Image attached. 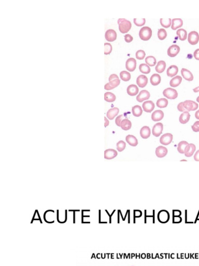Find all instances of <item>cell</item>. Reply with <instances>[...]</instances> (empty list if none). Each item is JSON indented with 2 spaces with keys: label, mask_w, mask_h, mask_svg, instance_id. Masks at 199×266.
I'll return each mask as SVG.
<instances>
[{
  "label": "cell",
  "mask_w": 199,
  "mask_h": 266,
  "mask_svg": "<svg viewBox=\"0 0 199 266\" xmlns=\"http://www.w3.org/2000/svg\"><path fill=\"white\" fill-rule=\"evenodd\" d=\"M160 22L161 25L164 28H169L172 25V20L171 18H168V19L161 18L160 20Z\"/></svg>",
  "instance_id": "obj_39"
},
{
  "label": "cell",
  "mask_w": 199,
  "mask_h": 266,
  "mask_svg": "<svg viewBox=\"0 0 199 266\" xmlns=\"http://www.w3.org/2000/svg\"><path fill=\"white\" fill-rule=\"evenodd\" d=\"M122 117H123V115L121 114V115L118 116L116 118L115 123L118 127H120V123H121L122 120Z\"/></svg>",
  "instance_id": "obj_49"
},
{
  "label": "cell",
  "mask_w": 199,
  "mask_h": 266,
  "mask_svg": "<svg viewBox=\"0 0 199 266\" xmlns=\"http://www.w3.org/2000/svg\"><path fill=\"white\" fill-rule=\"evenodd\" d=\"M193 92H194V93H197V92H199V86H197V87H196V88H194V89H193Z\"/></svg>",
  "instance_id": "obj_56"
},
{
  "label": "cell",
  "mask_w": 199,
  "mask_h": 266,
  "mask_svg": "<svg viewBox=\"0 0 199 266\" xmlns=\"http://www.w3.org/2000/svg\"><path fill=\"white\" fill-rule=\"evenodd\" d=\"M189 143L186 141H181L178 144L177 151L181 154H184L185 149Z\"/></svg>",
  "instance_id": "obj_37"
},
{
  "label": "cell",
  "mask_w": 199,
  "mask_h": 266,
  "mask_svg": "<svg viewBox=\"0 0 199 266\" xmlns=\"http://www.w3.org/2000/svg\"><path fill=\"white\" fill-rule=\"evenodd\" d=\"M112 49L113 48L110 43H105L104 44V54H110L112 52Z\"/></svg>",
  "instance_id": "obj_45"
},
{
  "label": "cell",
  "mask_w": 199,
  "mask_h": 266,
  "mask_svg": "<svg viewBox=\"0 0 199 266\" xmlns=\"http://www.w3.org/2000/svg\"><path fill=\"white\" fill-rule=\"evenodd\" d=\"M193 56L196 60H199V48L196 49V51H194Z\"/></svg>",
  "instance_id": "obj_51"
},
{
  "label": "cell",
  "mask_w": 199,
  "mask_h": 266,
  "mask_svg": "<svg viewBox=\"0 0 199 266\" xmlns=\"http://www.w3.org/2000/svg\"><path fill=\"white\" fill-rule=\"evenodd\" d=\"M184 106L186 110L189 112L197 110L199 105L197 102L193 100H187L184 102Z\"/></svg>",
  "instance_id": "obj_4"
},
{
  "label": "cell",
  "mask_w": 199,
  "mask_h": 266,
  "mask_svg": "<svg viewBox=\"0 0 199 266\" xmlns=\"http://www.w3.org/2000/svg\"><path fill=\"white\" fill-rule=\"evenodd\" d=\"M116 97L115 95L111 92H106L104 94V100L108 102H113L115 101Z\"/></svg>",
  "instance_id": "obj_34"
},
{
  "label": "cell",
  "mask_w": 199,
  "mask_h": 266,
  "mask_svg": "<svg viewBox=\"0 0 199 266\" xmlns=\"http://www.w3.org/2000/svg\"><path fill=\"white\" fill-rule=\"evenodd\" d=\"M118 155V153L115 150L109 149L104 151V158L105 159L112 160L116 158Z\"/></svg>",
  "instance_id": "obj_16"
},
{
  "label": "cell",
  "mask_w": 199,
  "mask_h": 266,
  "mask_svg": "<svg viewBox=\"0 0 199 266\" xmlns=\"http://www.w3.org/2000/svg\"><path fill=\"white\" fill-rule=\"evenodd\" d=\"M105 38L108 42L115 41L117 39V33L114 30H107L105 32Z\"/></svg>",
  "instance_id": "obj_9"
},
{
  "label": "cell",
  "mask_w": 199,
  "mask_h": 266,
  "mask_svg": "<svg viewBox=\"0 0 199 266\" xmlns=\"http://www.w3.org/2000/svg\"><path fill=\"white\" fill-rule=\"evenodd\" d=\"M117 149L119 152H122L124 151V150L125 149V147H126V143L125 141L123 140H120L117 143Z\"/></svg>",
  "instance_id": "obj_43"
},
{
  "label": "cell",
  "mask_w": 199,
  "mask_h": 266,
  "mask_svg": "<svg viewBox=\"0 0 199 266\" xmlns=\"http://www.w3.org/2000/svg\"><path fill=\"white\" fill-rule=\"evenodd\" d=\"M176 35L179 37V39L181 41H185L187 38V31L184 29H179L176 32Z\"/></svg>",
  "instance_id": "obj_32"
},
{
  "label": "cell",
  "mask_w": 199,
  "mask_h": 266,
  "mask_svg": "<svg viewBox=\"0 0 199 266\" xmlns=\"http://www.w3.org/2000/svg\"><path fill=\"white\" fill-rule=\"evenodd\" d=\"M141 210H134V217H137V218H138V217H140L141 216Z\"/></svg>",
  "instance_id": "obj_50"
},
{
  "label": "cell",
  "mask_w": 199,
  "mask_h": 266,
  "mask_svg": "<svg viewBox=\"0 0 199 266\" xmlns=\"http://www.w3.org/2000/svg\"><path fill=\"white\" fill-rule=\"evenodd\" d=\"M157 106L160 108H165L168 105V100L166 98H160L157 101Z\"/></svg>",
  "instance_id": "obj_36"
},
{
  "label": "cell",
  "mask_w": 199,
  "mask_h": 266,
  "mask_svg": "<svg viewBox=\"0 0 199 266\" xmlns=\"http://www.w3.org/2000/svg\"><path fill=\"white\" fill-rule=\"evenodd\" d=\"M168 150L165 147L159 146L156 149V155L158 158H162L166 156Z\"/></svg>",
  "instance_id": "obj_19"
},
{
  "label": "cell",
  "mask_w": 199,
  "mask_h": 266,
  "mask_svg": "<svg viewBox=\"0 0 199 266\" xmlns=\"http://www.w3.org/2000/svg\"><path fill=\"white\" fill-rule=\"evenodd\" d=\"M125 140L127 143L131 146L136 147L138 145V140L133 135H127L125 137Z\"/></svg>",
  "instance_id": "obj_27"
},
{
  "label": "cell",
  "mask_w": 199,
  "mask_h": 266,
  "mask_svg": "<svg viewBox=\"0 0 199 266\" xmlns=\"http://www.w3.org/2000/svg\"><path fill=\"white\" fill-rule=\"evenodd\" d=\"M182 81V77L177 76L173 77L169 82V85L172 87H177L181 84Z\"/></svg>",
  "instance_id": "obj_28"
},
{
  "label": "cell",
  "mask_w": 199,
  "mask_h": 266,
  "mask_svg": "<svg viewBox=\"0 0 199 266\" xmlns=\"http://www.w3.org/2000/svg\"><path fill=\"white\" fill-rule=\"evenodd\" d=\"M120 83V80L119 79H115L105 84L104 86V89L105 90H112L117 87L119 85Z\"/></svg>",
  "instance_id": "obj_17"
},
{
  "label": "cell",
  "mask_w": 199,
  "mask_h": 266,
  "mask_svg": "<svg viewBox=\"0 0 199 266\" xmlns=\"http://www.w3.org/2000/svg\"><path fill=\"white\" fill-rule=\"evenodd\" d=\"M120 77L123 81L128 82L131 79V74L128 71H122L120 73Z\"/></svg>",
  "instance_id": "obj_38"
},
{
  "label": "cell",
  "mask_w": 199,
  "mask_h": 266,
  "mask_svg": "<svg viewBox=\"0 0 199 266\" xmlns=\"http://www.w3.org/2000/svg\"><path fill=\"white\" fill-rule=\"evenodd\" d=\"M177 109L180 112H184L187 111L184 106V102H181L178 105Z\"/></svg>",
  "instance_id": "obj_47"
},
{
  "label": "cell",
  "mask_w": 199,
  "mask_h": 266,
  "mask_svg": "<svg viewBox=\"0 0 199 266\" xmlns=\"http://www.w3.org/2000/svg\"><path fill=\"white\" fill-rule=\"evenodd\" d=\"M166 68V63L165 61L160 60L158 62L156 67V71L157 73H162L165 71Z\"/></svg>",
  "instance_id": "obj_29"
},
{
  "label": "cell",
  "mask_w": 199,
  "mask_h": 266,
  "mask_svg": "<svg viewBox=\"0 0 199 266\" xmlns=\"http://www.w3.org/2000/svg\"><path fill=\"white\" fill-rule=\"evenodd\" d=\"M145 63L147 64H148L149 67H153L156 64V59L153 56H148L145 58Z\"/></svg>",
  "instance_id": "obj_35"
},
{
  "label": "cell",
  "mask_w": 199,
  "mask_h": 266,
  "mask_svg": "<svg viewBox=\"0 0 199 266\" xmlns=\"http://www.w3.org/2000/svg\"><path fill=\"white\" fill-rule=\"evenodd\" d=\"M188 41L191 45L197 44L199 41V33L194 31L190 32L188 36Z\"/></svg>",
  "instance_id": "obj_5"
},
{
  "label": "cell",
  "mask_w": 199,
  "mask_h": 266,
  "mask_svg": "<svg viewBox=\"0 0 199 266\" xmlns=\"http://www.w3.org/2000/svg\"><path fill=\"white\" fill-rule=\"evenodd\" d=\"M132 112L134 117H139L143 114V110L140 106H134L132 108Z\"/></svg>",
  "instance_id": "obj_33"
},
{
  "label": "cell",
  "mask_w": 199,
  "mask_h": 266,
  "mask_svg": "<svg viewBox=\"0 0 199 266\" xmlns=\"http://www.w3.org/2000/svg\"><path fill=\"white\" fill-rule=\"evenodd\" d=\"M178 73V68L175 65H172L168 68L166 71V74L169 77H174Z\"/></svg>",
  "instance_id": "obj_22"
},
{
  "label": "cell",
  "mask_w": 199,
  "mask_h": 266,
  "mask_svg": "<svg viewBox=\"0 0 199 266\" xmlns=\"http://www.w3.org/2000/svg\"><path fill=\"white\" fill-rule=\"evenodd\" d=\"M158 38L160 40L165 39L167 36V32L164 29H160L158 31Z\"/></svg>",
  "instance_id": "obj_41"
},
{
  "label": "cell",
  "mask_w": 199,
  "mask_h": 266,
  "mask_svg": "<svg viewBox=\"0 0 199 266\" xmlns=\"http://www.w3.org/2000/svg\"><path fill=\"white\" fill-rule=\"evenodd\" d=\"M137 83L139 87L144 88L147 85L148 78L145 75H140L137 78Z\"/></svg>",
  "instance_id": "obj_14"
},
{
  "label": "cell",
  "mask_w": 199,
  "mask_h": 266,
  "mask_svg": "<svg viewBox=\"0 0 199 266\" xmlns=\"http://www.w3.org/2000/svg\"><path fill=\"white\" fill-rule=\"evenodd\" d=\"M104 120H105V127H107L108 125H109V121L108 119H107V118L105 117L104 118Z\"/></svg>",
  "instance_id": "obj_54"
},
{
  "label": "cell",
  "mask_w": 199,
  "mask_h": 266,
  "mask_svg": "<svg viewBox=\"0 0 199 266\" xmlns=\"http://www.w3.org/2000/svg\"><path fill=\"white\" fill-rule=\"evenodd\" d=\"M194 160L197 162H199V150L195 153L194 155Z\"/></svg>",
  "instance_id": "obj_53"
},
{
  "label": "cell",
  "mask_w": 199,
  "mask_h": 266,
  "mask_svg": "<svg viewBox=\"0 0 199 266\" xmlns=\"http://www.w3.org/2000/svg\"><path fill=\"white\" fill-rule=\"evenodd\" d=\"M191 128L194 132H199V121H196L193 125L191 126Z\"/></svg>",
  "instance_id": "obj_46"
},
{
  "label": "cell",
  "mask_w": 199,
  "mask_h": 266,
  "mask_svg": "<svg viewBox=\"0 0 199 266\" xmlns=\"http://www.w3.org/2000/svg\"><path fill=\"white\" fill-rule=\"evenodd\" d=\"M143 109L147 113H150L151 112L153 111V109L155 108V104L153 102L149 100V101H146L144 102L143 105Z\"/></svg>",
  "instance_id": "obj_18"
},
{
  "label": "cell",
  "mask_w": 199,
  "mask_h": 266,
  "mask_svg": "<svg viewBox=\"0 0 199 266\" xmlns=\"http://www.w3.org/2000/svg\"><path fill=\"white\" fill-rule=\"evenodd\" d=\"M119 112V110L117 107H114L113 108L110 109L108 110L106 114L107 118L110 120H113V118L118 114Z\"/></svg>",
  "instance_id": "obj_24"
},
{
  "label": "cell",
  "mask_w": 199,
  "mask_h": 266,
  "mask_svg": "<svg viewBox=\"0 0 199 266\" xmlns=\"http://www.w3.org/2000/svg\"><path fill=\"white\" fill-rule=\"evenodd\" d=\"M180 52V48L177 45H172L168 49V56L171 57H174L177 56Z\"/></svg>",
  "instance_id": "obj_10"
},
{
  "label": "cell",
  "mask_w": 199,
  "mask_h": 266,
  "mask_svg": "<svg viewBox=\"0 0 199 266\" xmlns=\"http://www.w3.org/2000/svg\"><path fill=\"white\" fill-rule=\"evenodd\" d=\"M151 134V131L149 127L147 126L143 127L140 130V135L143 139H147L149 137Z\"/></svg>",
  "instance_id": "obj_25"
},
{
  "label": "cell",
  "mask_w": 199,
  "mask_h": 266,
  "mask_svg": "<svg viewBox=\"0 0 199 266\" xmlns=\"http://www.w3.org/2000/svg\"><path fill=\"white\" fill-rule=\"evenodd\" d=\"M173 135L170 133H166L160 138V142L162 145L167 146L170 144L173 140Z\"/></svg>",
  "instance_id": "obj_6"
},
{
  "label": "cell",
  "mask_w": 199,
  "mask_h": 266,
  "mask_svg": "<svg viewBox=\"0 0 199 266\" xmlns=\"http://www.w3.org/2000/svg\"><path fill=\"white\" fill-rule=\"evenodd\" d=\"M146 56V53L143 50H138L136 52L135 56L137 59L138 60H143L144 59Z\"/></svg>",
  "instance_id": "obj_44"
},
{
  "label": "cell",
  "mask_w": 199,
  "mask_h": 266,
  "mask_svg": "<svg viewBox=\"0 0 199 266\" xmlns=\"http://www.w3.org/2000/svg\"><path fill=\"white\" fill-rule=\"evenodd\" d=\"M161 77L159 74H157V73L153 74L150 77V83L151 85L153 86L159 85L161 82Z\"/></svg>",
  "instance_id": "obj_31"
},
{
  "label": "cell",
  "mask_w": 199,
  "mask_h": 266,
  "mask_svg": "<svg viewBox=\"0 0 199 266\" xmlns=\"http://www.w3.org/2000/svg\"><path fill=\"white\" fill-rule=\"evenodd\" d=\"M120 127L124 131H128L131 128V122L127 118L124 119L122 120L121 122L120 123Z\"/></svg>",
  "instance_id": "obj_30"
},
{
  "label": "cell",
  "mask_w": 199,
  "mask_h": 266,
  "mask_svg": "<svg viewBox=\"0 0 199 266\" xmlns=\"http://www.w3.org/2000/svg\"><path fill=\"white\" fill-rule=\"evenodd\" d=\"M125 67L129 72H133L137 68V60L133 58H130L125 63Z\"/></svg>",
  "instance_id": "obj_8"
},
{
  "label": "cell",
  "mask_w": 199,
  "mask_h": 266,
  "mask_svg": "<svg viewBox=\"0 0 199 266\" xmlns=\"http://www.w3.org/2000/svg\"><path fill=\"white\" fill-rule=\"evenodd\" d=\"M164 118V113L162 110H156L151 114V119L154 122L161 121Z\"/></svg>",
  "instance_id": "obj_15"
},
{
  "label": "cell",
  "mask_w": 199,
  "mask_h": 266,
  "mask_svg": "<svg viewBox=\"0 0 199 266\" xmlns=\"http://www.w3.org/2000/svg\"><path fill=\"white\" fill-rule=\"evenodd\" d=\"M169 214L167 210H160L158 214V219L161 223H166L169 220Z\"/></svg>",
  "instance_id": "obj_7"
},
{
  "label": "cell",
  "mask_w": 199,
  "mask_h": 266,
  "mask_svg": "<svg viewBox=\"0 0 199 266\" xmlns=\"http://www.w3.org/2000/svg\"><path fill=\"white\" fill-rule=\"evenodd\" d=\"M133 22L137 26L141 27L145 25L146 19L145 18H134Z\"/></svg>",
  "instance_id": "obj_42"
},
{
  "label": "cell",
  "mask_w": 199,
  "mask_h": 266,
  "mask_svg": "<svg viewBox=\"0 0 199 266\" xmlns=\"http://www.w3.org/2000/svg\"><path fill=\"white\" fill-rule=\"evenodd\" d=\"M139 69L141 73L144 74H148L150 73V68L149 66L146 64H141L139 66Z\"/></svg>",
  "instance_id": "obj_40"
},
{
  "label": "cell",
  "mask_w": 199,
  "mask_h": 266,
  "mask_svg": "<svg viewBox=\"0 0 199 266\" xmlns=\"http://www.w3.org/2000/svg\"><path fill=\"white\" fill-rule=\"evenodd\" d=\"M152 36V30L149 27H144L141 28L139 32V36L140 39L144 41H147L149 39H150Z\"/></svg>",
  "instance_id": "obj_2"
},
{
  "label": "cell",
  "mask_w": 199,
  "mask_h": 266,
  "mask_svg": "<svg viewBox=\"0 0 199 266\" xmlns=\"http://www.w3.org/2000/svg\"><path fill=\"white\" fill-rule=\"evenodd\" d=\"M119 25V30L120 32L123 34L127 33L131 29V23L128 20L124 18H120L118 20Z\"/></svg>",
  "instance_id": "obj_1"
},
{
  "label": "cell",
  "mask_w": 199,
  "mask_h": 266,
  "mask_svg": "<svg viewBox=\"0 0 199 266\" xmlns=\"http://www.w3.org/2000/svg\"><path fill=\"white\" fill-rule=\"evenodd\" d=\"M183 20L181 18H174L172 20V29L175 30L183 26Z\"/></svg>",
  "instance_id": "obj_23"
},
{
  "label": "cell",
  "mask_w": 199,
  "mask_h": 266,
  "mask_svg": "<svg viewBox=\"0 0 199 266\" xmlns=\"http://www.w3.org/2000/svg\"><path fill=\"white\" fill-rule=\"evenodd\" d=\"M196 150L195 145L193 143H189L185 149L184 154L186 157H191L193 156Z\"/></svg>",
  "instance_id": "obj_12"
},
{
  "label": "cell",
  "mask_w": 199,
  "mask_h": 266,
  "mask_svg": "<svg viewBox=\"0 0 199 266\" xmlns=\"http://www.w3.org/2000/svg\"><path fill=\"white\" fill-rule=\"evenodd\" d=\"M163 95L165 97L169 99H175L178 97L177 90L172 88H167L163 90Z\"/></svg>",
  "instance_id": "obj_3"
},
{
  "label": "cell",
  "mask_w": 199,
  "mask_h": 266,
  "mask_svg": "<svg viewBox=\"0 0 199 266\" xmlns=\"http://www.w3.org/2000/svg\"><path fill=\"white\" fill-rule=\"evenodd\" d=\"M150 96L149 92L148 90H143L141 91L140 94L137 97V100L139 102H141L145 100H148Z\"/></svg>",
  "instance_id": "obj_13"
},
{
  "label": "cell",
  "mask_w": 199,
  "mask_h": 266,
  "mask_svg": "<svg viewBox=\"0 0 199 266\" xmlns=\"http://www.w3.org/2000/svg\"><path fill=\"white\" fill-rule=\"evenodd\" d=\"M125 41L127 42V43H130V42H131L132 41H133V37L131 35H129V34H127V35H125Z\"/></svg>",
  "instance_id": "obj_48"
},
{
  "label": "cell",
  "mask_w": 199,
  "mask_h": 266,
  "mask_svg": "<svg viewBox=\"0 0 199 266\" xmlns=\"http://www.w3.org/2000/svg\"><path fill=\"white\" fill-rule=\"evenodd\" d=\"M197 102H198L199 103V96L197 97Z\"/></svg>",
  "instance_id": "obj_57"
},
{
  "label": "cell",
  "mask_w": 199,
  "mask_h": 266,
  "mask_svg": "<svg viewBox=\"0 0 199 266\" xmlns=\"http://www.w3.org/2000/svg\"><path fill=\"white\" fill-rule=\"evenodd\" d=\"M190 118V114L189 113V112L187 111L183 112V113L181 114V115L179 117V122L181 124H186L189 122Z\"/></svg>",
  "instance_id": "obj_26"
},
{
  "label": "cell",
  "mask_w": 199,
  "mask_h": 266,
  "mask_svg": "<svg viewBox=\"0 0 199 266\" xmlns=\"http://www.w3.org/2000/svg\"><path fill=\"white\" fill-rule=\"evenodd\" d=\"M181 76L184 79L188 81H193V73L188 69L183 68L181 70Z\"/></svg>",
  "instance_id": "obj_20"
},
{
  "label": "cell",
  "mask_w": 199,
  "mask_h": 266,
  "mask_svg": "<svg viewBox=\"0 0 199 266\" xmlns=\"http://www.w3.org/2000/svg\"><path fill=\"white\" fill-rule=\"evenodd\" d=\"M115 79H119L118 76L115 74H112V75H110V76H109V81L110 82L111 81L115 80Z\"/></svg>",
  "instance_id": "obj_52"
},
{
  "label": "cell",
  "mask_w": 199,
  "mask_h": 266,
  "mask_svg": "<svg viewBox=\"0 0 199 266\" xmlns=\"http://www.w3.org/2000/svg\"><path fill=\"white\" fill-rule=\"evenodd\" d=\"M195 118L197 120H199V110H197L195 113Z\"/></svg>",
  "instance_id": "obj_55"
},
{
  "label": "cell",
  "mask_w": 199,
  "mask_h": 266,
  "mask_svg": "<svg viewBox=\"0 0 199 266\" xmlns=\"http://www.w3.org/2000/svg\"><path fill=\"white\" fill-rule=\"evenodd\" d=\"M163 130V124L162 123H157L153 127L152 133L155 137H159L162 133Z\"/></svg>",
  "instance_id": "obj_11"
},
{
  "label": "cell",
  "mask_w": 199,
  "mask_h": 266,
  "mask_svg": "<svg viewBox=\"0 0 199 266\" xmlns=\"http://www.w3.org/2000/svg\"><path fill=\"white\" fill-rule=\"evenodd\" d=\"M139 89L136 85L131 84L127 87V92L129 95L134 96L138 93Z\"/></svg>",
  "instance_id": "obj_21"
}]
</instances>
